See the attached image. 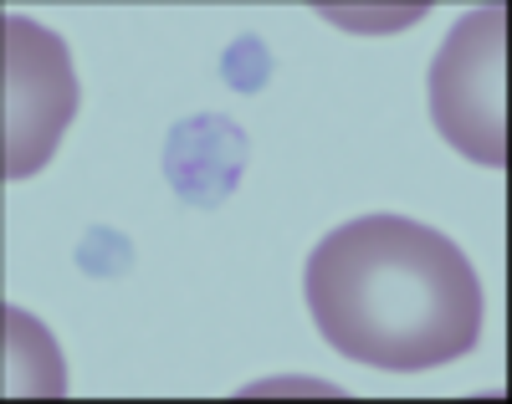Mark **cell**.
I'll use <instances>...</instances> for the list:
<instances>
[{"mask_svg":"<svg viewBox=\"0 0 512 404\" xmlns=\"http://www.w3.org/2000/svg\"><path fill=\"white\" fill-rule=\"evenodd\" d=\"M246 169V133L221 113H195L169 128L164 139V179L185 205L216 210L231 200Z\"/></svg>","mask_w":512,"mask_h":404,"instance_id":"4","label":"cell"},{"mask_svg":"<svg viewBox=\"0 0 512 404\" xmlns=\"http://www.w3.org/2000/svg\"><path fill=\"white\" fill-rule=\"evenodd\" d=\"M431 123L482 169H507V11H466L431 62Z\"/></svg>","mask_w":512,"mask_h":404,"instance_id":"3","label":"cell"},{"mask_svg":"<svg viewBox=\"0 0 512 404\" xmlns=\"http://www.w3.org/2000/svg\"><path fill=\"white\" fill-rule=\"evenodd\" d=\"M77 266L88 277H123L128 266H134V246H128V236L113 231V226H93L77 246Z\"/></svg>","mask_w":512,"mask_h":404,"instance_id":"6","label":"cell"},{"mask_svg":"<svg viewBox=\"0 0 512 404\" xmlns=\"http://www.w3.org/2000/svg\"><path fill=\"white\" fill-rule=\"evenodd\" d=\"M77 118L67 41L31 16H0V179H31L52 164Z\"/></svg>","mask_w":512,"mask_h":404,"instance_id":"2","label":"cell"},{"mask_svg":"<svg viewBox=\"0 0 512 404\" xmlns=\"http://www.w3.org/2000/svg\"><path fill=\"white\" fill-rule=\"evenodd\" d=\"M0 323H6V394H67L52 333L21 307H6Z\"/></svg>","mask_w":512,"mask_h":404,"instance_id":"5","label":"cell"},{"mask_svg":"<svg viewBox=\"0 0 512 404\" xmlns=\"http://www.w3.org/2000/svg\"><path fill=\"white\" fill-rule=\"evenodd\" d=\"M221 77L236 87V93H262V87L272 82V52H267V41H256V36L231 41V52L221 57Z\"/></svg>","mask_w":512,"mask_h":404,"instance_id":"7","label":"cell"},{"mask_svg":"<svg viewBox=\"0 0 512 404\" xmlns=\"http://www.w3.org/2000/svg\"><path fill=\"white\" fill-rule=\"evenodd\" d=\"M328 21H344V26H400V21H415V16H425V6L420 11H395V16H354V11H323Z\"/></svg>","mask_w":512,"mask_h":404,"instance_id":"8","label":"cell"},{"mask_svg":"<svg viewBox=\"0 0 512 404\" xmlns=\"http://www.w3.org/2000/svg\"><path fill=\"white\" fill-rule=\"evenodd\" d=\"M303 297L323 343L364 369L425 374L482 343L477 266L395 210L328 231L303 266Z\"/></svg>","mask_w":512,"mask_h":404,"instance_id":"1","label":"cell"}]
</instances>
